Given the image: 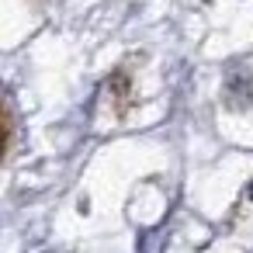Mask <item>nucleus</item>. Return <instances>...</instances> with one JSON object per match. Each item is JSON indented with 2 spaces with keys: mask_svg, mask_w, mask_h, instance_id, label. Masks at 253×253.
Returning a JSON list of instances; mask_svg holds the SVG:
<instances>
[]
</instances>
